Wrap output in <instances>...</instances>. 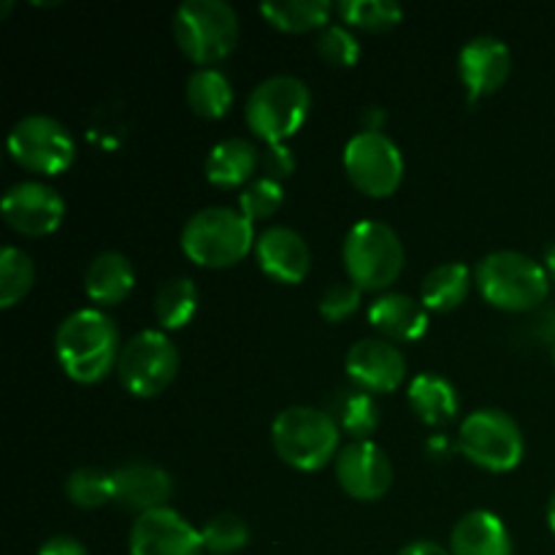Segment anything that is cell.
<instances>
[{
	"label": "cell",
	"instance_id": "obj_1",
	"mask_svg": "<svg viewBox=\"0 0 555 555\" xmlns=\"http://www.w3.org/2000/svg\"><path fill=\"white\" fill-rule=\"evenodd\" d=\"M119 350L122 345L117 323L98 307L70 312L54 334L60 366L76 383H101L112 369H117Z\"/></svg>",
	"mask_w": 555,
	"mask_h": 555
},
{
	"label": "cell",
	"instance_id": "obj_2",
	"mask_svg": "<svg viewBox=\"0 0 555 555\" xmlns=\"http://www.w3.org/2000/svg\"><path fill=\"white\" fill-rule=\"evenodd\" d=\"M255 222L231 206H206L182 228V253L204 269H231L255 253Z\"/></svg>",
	"mask_w": 555,
	"mask_h": 555
},
{
	"label": "cell",
	"instance_id": "obj_3",
	"mask_svg": "<svg viewBox=\"0 0 555 555\" xmlns=\"http://www.w3.org/2000/svg\"><path fill=\"white\" fill-rule=\"evenodd\" d=\"M477 291L502 312H531L551 293V276L540 260L518 249H496L477 263Z\"/></svg>",
	"mask_w": 555,
	"mask_h": 555
},
{
	"label": "cell",
	"instance_id": "obj_4",
	"mask_svg": "<svg viewBox=\"0 0 555 555\" xmlns=\"http://www.w3.org/2000/svg\"><path fill=\"white\" fill-rule=\"evenodd\" d=\"M341 428L334 415L318 406H287L271 423V444L287 466L318 472L339 455Z\"/></svg>",
	"mask_w": 555,
	"mask_h": 555
},
{
	"label": "cell",
	"instance_id": "obj_5",
	"mask_svg": "<svg viewBox=\"0 0 555 555\" xmlns=\"http://www.w3.org/2000/svg\"><path fill=\"white\" fill-rule=\"evenodd\" d=\"M173 41L201 68H215L238 43V14L225 0H184L173 11Z\"/></svg>",
	"mask_w": 555,
	"mask_h": 555
},
{
	"label": "cell",
	"instance_id": "obj_6",
	"mask_svg": "<svg viewBox=\"0 0 555 555\" xmlns=\"http://www.w3.org/2000/svg\"><path fill=\"white\" fill-rule=\"evenodd\" d=\"M312 108V92L298 76L276 74L260 81L244 103L249 130L269 146L285 144L301 130Z\"/></svg>",
	"mask_w": 555,
	"mask_h": 555
},
{
	"label": "cell",
	"instance_id": "obj_7",
	"mask_svg": "<svg viewBox=\"0 0 555 555\" xmlns=\"http://www.w3.org/2000/svg\"><path fill=\"white\" fill-rule=\"evenodd\" d=\"M350 282L361 291H388L404 269V244L399 233L379 220H361L347 231L341 247Z\"/></svg>",
	"mask_w": 555,
	"mask_h": 555
},
{
	"label": "cell",
	"instance_id": "obj_8",
	"mask_svg": "<svg viewBox=\"0 0 555 555\" xmlns=\"http://www.w3.org/2000/svg\"><path fill=\"white\" fill-rule=\"evenodd\" d=\"M459 450L486 472H513L524 461L526 439L518 421L502 410H475L461 421Z\"/></svg>",
	"mask_w": 555,
	"mask_h": 555
},
{
	"label": "cell",
	"instance_id": "obj_9",
	"mask_svg": "<svg viewBox=\"0 0 555 555\" xmlns=\"http://www.w3.org/2000/svg\"><path fill=\"white\" fill-rule=\"evenodd\" d=\"M177 372L179 350L166 331H139L119 350L117 374L130 396H139V399L160 396L177 379Z\"/></svg>",
	"mask_w": 555,
	"mask_h": 555
},
{
	"label": "cell",
	"instance_id": "obj_10",
	"mask_svg": "<svg viewBox=\"0 0 555 555\" xmlns=\"http://www.w3.org/2000/svg\"><path fill=\"white\" fill-rule=\"evenodd\" d=\"M9 155L25 171L57 177L74 163L76 141L60 119L27 114L9 130Z\"/></svg>",
	"mask_w": 555,
	"mask_h": 555
},
{
	"label": "cell",
	"instance_id": "obj_11",
	"mask_svg": "<svg viewBox=\"0 0 555 555\" xmlns=\"http://www.w3.org/2000/svg\"><path fill=\"white\" fill-rule=\"evenodd\" d=\"M345 171L369 198H388L404 179V155L383 130H358L345 144Z\"/></svg>",
	"mask_w": 555,
	"mask_h": 555
},
{
	"label": "cell",
	"instance_id": "obj_12",
	"mask_svg": "<svg viewBox=\"0 0 555 555\" xmlns=\"http://www.w3.org/2000/svg\"><path fill=\"white\" fill-rule=\"evenodd\" d=\"M0 211L11 231L22 233V236H49L63 222L65 201L49 184L25 179L5 190Z\"/></svg>",
	"mask_w": 555,
	"mask_h": 555
},
{
	"label": "cell",
	"instance_id": "obj_13",
	"mask_svg": "<svg viewBox=\"0 0 555 555\" xmlns=\"http://www.w3.org/2000/svg\"><path fill=\"white\" fill-rule=\"evenodd\" d=\"M130 555H204V537L177 509L160 507L139 515L128 537Z\"/></svg>",
	"mask_w": 555,
	"mask_h": 555
},
{
	"label": "cell",
	"instance_id": "obj_14",
	"mask_svg": "<svg viewBox=\"0 0 555 555\" xmlns=\"http://www.w3.org/2000/svg\"><path fill=\"white\" fill-rule=\"evenodd\" d=\"M334 469L341 491L358 502H379L393 486V464L372 439L341 448Z\"/></svg>",
	"mask_w": 555,
	"mask_h": 555
},
{
	"label": "cell",
	"instance_id": "obj_15",
	"mask_svg": "<svg viewBox=\"0 0 555 555\" xmlns=\"http://www.w3.org/2000/svg\"><path fill=\"white\" fill-rule=\"evenodd\" d=\"M347 377L366 393H393L406 379V358L393 341L369 336L356 341L345 358Z\"/></svg>",
	"mask_w": 555,
	"mask_h": 555
},
{
	"label": "cell",
	"instance_id": "obj_16",
	"mask_svg": "<svg viewBox=\"0 0 555 555\" xmlns=\"http://www.w3.org/2000/svg\"><path fill=\"white\" fill-rule=\"evenodd\" d=\"M509 70H513V54L502 38L475 36L461 47L459 74L469 92V103L502 90Z\"/></svg>",
	"mask_w": 555,
	"mask_h": 555
},
{
	"label": "cell",
	"instance_id": "obj_17",
	"mask_svg": "<svg viewBox=\"0 0 555 555\" xmlns=\"http://www.w3.org/2000/svg\"><path fill=\"white\" fill-rule=\"evenodd\" d=\"M255 260L269 280L282 285H298L312 269V253L298 231L287 225H271L255 242Z\"/></svg>",
	"mask_w": 555,
	"mask_h": 555
},
{
	"label": "cell",
	"instance_id": "obj_18",
	"mask_svg": "<svg viewBox=\"0 0 555 555\" xmlns=\"http://www.w3.org/2000/svg\"><path fill=\"white\" fill-rule=\"evenodd\" d=\"M173 493V480L163 466L133 461L112 472V502L122 509L144 515L152 509L168 507Z\"/></svg>",
	"mask_w": 555,
	"mask_h": 555
},
{
	"label": "cell",
	"instance_id": "obj_19",
	"mask_svg": "<svg viewBox=\"0 0 555 555\" xmlns=\"http://www.w3.org/2000/svg\"><path fill=\"white\" fill-rule=\"evenodd\" d=\"M369 323L388 341H417L428 331V309L406 293H383L369 307Z\"/></svg>",
	"mask_w": 555,
	"mask_h": 555
},
{
	"label": "cell",
	"instance_id": "obj_20",
	"mask_svg": "<svg viewBox=\"0 0 555 555\" xmlns=\"http://www.w3.org/2000/svg\"><path fill=\"white\" fill-rule=\"evenodd\" d=\"M450 555H513V537L491 509H472L450 531Z\"/></svg>",
	"mask_w": 555,
	"mask_h": 555
},
{
	"label": "cell",
	"instance_id": "obj_21",
	"mask_svg": "<svg viewBox=\"0 0 555 555\" xmlns=\"http://www.w3.org/2000/svg\"><path fill=\"white\" fill-rule=\"evenodd\" d=\"M135 285L133 263L117 249L95 255L85 271V293L98 307H117Z\"/></svg>",
	"mask_w": 555,
	"mask_h": 555
},
{
	"label": "cell",
	"instance_id": "obj_22",
	"mask_svg": "<svg viewBox=\"0 0 555 555\" xmlns=\"http://www.w3.org/2000/svg\"><path fill=\"white\" fill-rule=\"evenodd\" d=\"M260 163L258 146L249 139L233 135V139L217 141L206 157V179L215 188H238L255 177Z\"/></svg>",
	"mask_w": 555,
	"mask_h": 555
},
{
	"label": "cell",
	"instance_id": "obj_23",
	"mask_svg": "<svg viewBox=\"0 0 555 555\" xmlns=\"http://www.w3.org/2000/svg\"><path fill=\"white\" fill-rule=\"evenodd\" d=\"M406 399L426 426H444L459 415V390L442 374L423 372L412 377L406 385Z\"/></svg>",
	"mask_w": 555,
	"mask_h": 555
},
{
	"label": "cell",
	"instance_id": "obj_24",
	"mask_svg": "<svg viewBox=\"0 0 555 555\" xmlns=\"http://www.w3.org/2000/svg\"><path fill=\"white\" fill-rule=\"evenodd\" d=\"M472 269L466 263L437 266L421 282V304L428 312H453L466 301L472 291Z\"/></svg>",
	"mask_w": 555,
	"mask_h": 555
},
{
	"label": "cell",
	"instance_id": "obj_25",
	"mask_svg": "<svg viewBox=\"0 0 555 555\" xmlns=\"http://www.w3.org/2000/svg\"><path fill=\"white\" fill-rule=\"evenodd\" d=\"M188 106L204 119H220L233 106V85L220 68H195L188 76Z\"/></svg>",
	"mask_w": 555,
	"mask_h": 555
},
{
	"label": "cell",
	"instance_id": "obj_26",
	"mask_svg": "<svg viewBox=\"0 0 555 555\" xmlns=\"http://www.w3.org/2000/svg\"><path fill=\"white\" fill-rule=\"evenodd\" d=\"M334 9L328 0H271L260 5V16L282 33H309L328 27Z\"/></svg>",
	"mask_w": 555,
	"mask_h": 555
},
{
	"label": "cell",
	"instance_id": "obj_27",
	"mask_svg": "<svg viewBox=\"0 0 555 555\" xmlns=\"http://www.w3.org/2000/svg\"><path fill=\"white\" fill-rule=\"evenodd\" d=\"M198 312V287L190 276L166 280L155 293V318L166 331H179Z\"/></svg>",
	"mask_w": 555,
	"mask_h": 555
},
{
	"label": "cell",
	"instance_id": "obj_28",
	"mask_svg": "<svg viewBox=\"0 0 555 555\" xmlns=\"http://www.w3.org/2000/svg\"><path fill=\"white\" fill-rule=\"evenodd\" d=\"M334 421L341 431L350 434L356 442H369L374 431L379 426V410H377V401H374L372 393L361 388H352V390H341L336 396V404H334Z\"/></svg>",
	"mask_w": 555,
	"mask_h": 555
},
{
	"label": "cell",
	"instance_id": "obj_29",
	"mask_svg": "<svg viewBox=\"0 0 555 555\" xmlns=\"http://www.w3.org/2000/svg\"><path fill=\"white\" fill-rule=\"evenodd\" d=\"M336 14L347 27L383 33L404 20V9L396 0H339Z\"/></svg>",
	"mask_w": 555,
	"mask_h": 555
},
{
	"label": "cell",
	"instance_id": "obj_30",
	"mask_svg": "<svg viewBox=\"0 0 555 555\" xmlns=\"http://www.w3.org/2000/svg\"><path fill=\"white\" fill-rule=\"evenodd\" d=\"M36 282V266L30 255L22 253L20 247L9 244L0 253V307L11 309L30 293Z\"/></svg>",
	"mask_w": 555,
	"mask_h": 555
},
{
	"label": "cell",
	"instance_id": "obj_31",
	"mask_svg": "<svg viewBox=\"0 0 555 555\" xmlns=\"http://www.w3.org/2000/svg\"><path fill=\"white\" fill-rule=\"evenodd\" d=\"M65 499L79 509H98L112 502V475L95 466H79L65 480Z\"/></svg>",
	"mask_w": 555,
	"mask_h": 555
},
{
	"label": "cell",
	"instance_id": "obj_32",
	"mask_svg": "<svg viewBox=\"0 0 555 555\" xmlns=\"http://www.w3.org/2000/svg\"><path fill=\"white\" fill-rule=\"evenodd\" d=\"M204 537L206 553L211 555H233L244 551L249 542V526L247 520L238 518L233 513H220L215 518L206 520V526L201 529Z\"/></svg>",
	"mask_w": 555,
	"mask_h": 555
},
{
	"label": "cell",
	"instance_id": "obj_33",
	"mask_svg": "<svg viewBox=\"0 0 555 555\" xmlns=\"http://www.w3.org/2000/svg\"><path fill=\"white\" fill-rule=\"evenodd\" d=\"M282 204H285V190H282V182H276V179L271 177L253 179V182L238 193V211H242L249 222L274 217Z\"/></svg>",
	"mask_w": 555,
	"mask_h": 555
},
{
	"label": "cell",
	"instance_id": "obj_34",
	"mask_svg": "<svg viewBox=\"0 0 555 555\" xmlns=\"http://www.w3.org/2000/svg\"><path fill=\"white\" fill-rule=\"evenodd\" d=\"M318 52L336 68H352L361 60V41L347 25H328L320 30Z\"/></svg>",
	"mask_w": 555,
	"mask_h": 555
},
{
	"label": "cell",
	"instance_id": "obj_35",
	"mask_svg": "<svg viewBox=\"0 0 555 555\" xmlns=\"http://www.w3.org/2000/svg\"><path fill=\"white\" fill-rule=\"evenodd\" d=\"M363 291L356 285V282H336L320 298L318 309L325 320L331 323H339V320L350 318L358 307H361Z\"/></svg>",
	"mask_w": 555,
	"mask_h": 555
},
{
	"label": "cell",
	"instance_id": "obj_36",
	"mask_svg": "<svg viewBox=\"0 0 555 555\" xmlns=\"http://www.w3.org/2000/svg\"><path fill=\"white\" fill-rule=\"evenodd\" d=\"M38 555H90V553H87V547L81 545L76 537L57 534L38 547Z\"/></svg>",
	"mask_w": 555,
	"mask_h": 555
},
{
	"label": "cell",
	"instance_id": "obj_37",
	"mask_svg": "<svg viewBox=\"0 0 555 555\" xmlns=\"http://www.w3.org/2000/svg\"><path fill=\"white\" fill-rule=\"evenodd\" d=\"M293 155L282 144L269 146V155H266V168H269V177L280 182V177H287L293 171Z\"/></svg>",
	"mask_w": 555,
	"mask_h": 555
},
{
	"label": "cell",
	"instance_id": "obj_38",
	"mask_svg": "<svg viewBox=\"0 0 555 555\" xmlns=\"http://www.w3.org/2000/svg\"><path fill=\"white\" fill-rule=\"evenodd\" d=\"M399 555H450V551L448 547L437 545V542H431V540H415V542H410V545L401 547Z\"/></svg>",
	"mask_w": 555,
	"mask_h": 555
},
{
	"label": "cell",
	"instance_id": "obj_39",
	"mask_svg": "<svg viewBox=\"0 0 555 555\" xmlns=\"http://www.w3.org/2000/svg\"><path fill=\"white\" fill-rule=\"evenodd\" d=\"M542 266H545V271H547V276H551V282H555V242L545 249V260H542Z\"/></svg>",
	"mask_w": 555,
	"mask_h": 555
},
{
	"label": "cell",
	"instance_id": "obj_40",
	"mask_svg": "<svg viewBox=\"0 0 555 555\" xmlns=\"http://www.w3.org/2000/svg\"><path fill=\"white\" fill-rule=\"evenodd\" d=\"M547 526H551V531L555 534V491H553L551 502H547Z\"/></svg>",
	"mask_w": 555,
	"mask_h": 555
},
{
	"label": "cell",
	"instance_id": "obj_41",
	"mask_svg": "<svg viewBox=\"0 0 555 555\" xmlns=\"http://www.w3.org/2000/svg\"><path fill=\"white\" fill-rule=\"evenodd\" d=\"M553 363H555V345H553Z\"/></svg>",
	"mask_w": 555,
	"mask_h": 555
}]
</instances>
